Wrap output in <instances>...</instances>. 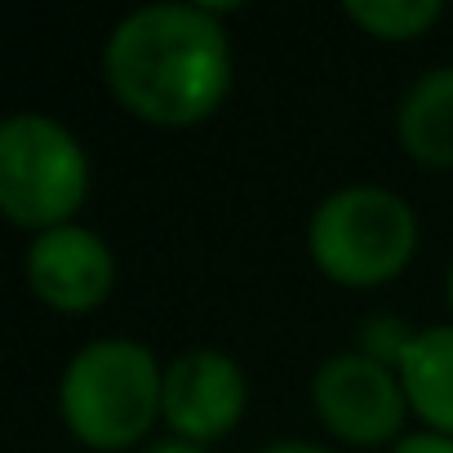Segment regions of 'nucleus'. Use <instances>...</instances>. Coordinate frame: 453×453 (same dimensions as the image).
<instances>
[{
    "label": "nucleus",
    "instance_id": "obj_1",
    "mask_svg": "<svg viewBox=\"0 0 453 453\" xmlns=\"http://www.w3.org/2000/svg\"><path fill=\"white\" fill-rule=\"evenodd\" d=\"M103 72L129 116L196 125L232 89V45L209 5H147L116 23Z\"/></svg>",
    "mask_w": 453,
    "mask_h": 453
},
{
    "label": "nucleus",
    "instance_id": "obj_2",
    "mask_svg": "<svg viewBox=\"0 0 453 453\" xmlns=\"http://www.w3.org/2000/svg\"><path fill=\"white\" fill-rule=\"evenodd\" d=\"M165 373L142 342L98 338L72 356L58 382V413L76 440L89 449L138 444L160 413Z\"/></svg>",
    "mask_w": 453,
    "mask_h": 453
},
{
    "label": "nucleus",
    "instance_id": "obj_3",
    "mask_svg": "<svg viewBox=\"0 0 453 453\" xmlns=\"http://www.w3.org/2000/svg\"><path fill=\"white\" fill-rule=\"evenodd\" d=\"M413 245L418 218L387 187H342L311 213L307 226L311 263L347 289L387 285L404 272Z\"/></svg>",
    "mask_w": 453,
    "mask_h": 453
},
{
    "label": "nucleus",
    "instance_id": "obj_4",
    "mask_svg": "<svg viewBox=\"0 0 453 453\" xmlns=\"http://www.w3.org/2000/svg\"><path fill=\"white\" fill-rule=\"evenodd\" d=\"M89 191V160L76 134L50 116L23 111L0 125V209L14 226L54 232Z\"/></svg>",
    "mask_w": 453,
    "mask_h": 453
},
{
    "label": "nucleus",
    "instance_id": "obj_5",
    "mask_svg": "<svg viewBox=\"0 0 453 453\" xmlns=\"http://www.w3.org/2000/svg\"><path fill=\"white\" fill-rule=\"evenodd\" d=\"M320 422L347 444H387L404 422V382L387 365L342 351L329 356L311 382Z\"/></svg>",
    "mask_w": 453,
    "mask_h": 453
},
{
    "label": "nucleus",
    "instance_id": "obj_6",
    "mask_svg": "<svg viewBox=\"0 0 453 453\" xmlns=\"http://www.w3.org/2000/svg\"><path fill=\"white\" fill-rule=\"evenodd\" d=\"M245 404H250L245 373L222 351L196 347V351H182L165 369L160 418L173 426V440L209 444V440L232 435L245 418Z\"/></svg>",
    "mask_w": 453,
    "mask_h": 453
},
{
    "label": "nucleus",
    "instance_id": "obj_7",
    "mask_svg": "<svg viewBox=\"0 0 453 453\" xmlns=\"http://www.w3.org/2000/svg\"><path fill=\"white\" fill-rule=\"evenodd\" d=\"M23 272L32 294L54 311H94L116 285V258L107 241L76 222L41 232L27 250Z\"/></svg>",
    "mask_w": 453,
    "mask_h": 453
},
{
    "label": "nucleus",
    "instance_id": "obj_8",
    "mask_svg": "<svg viewBox=\"0 0 453 453\" xmlns=\"http://www.w3.org/2000/svg\"><path fill=\"white\" fill-rule=\"evenodd\" d=\"M395 134L418 165L453 169V67H435L404 89Z\"/></svg>",
    "mask_w": 453,
    "mask_h": 453
},
{
    "label": "nucleus",
    "instance_id": "obj_9",
    "mask_svg": "<svg viewBox=\"0 0 453 453\" xmlns=\"http://www.w3.org/2000/svg\"><path fill=\"white\" fill-rule=\"evenodd\" d=\"M395 373L404 382L413 413L431 431L453 435V325L418 329V338L404 351Z\"/></svg>",
    "mask_w": 453,
    "mask_h": 453
},
{
    "label": "nucleus",
    "instance_id": "obj_10",
    "mask_svg": "<svg viewBox=\"0 0 453 453\" xmlns=\"http://www.w3.org/2000/svg\"><path fill=\"white\" fill-rule=\"evenodd\" d=\"M342 14L378 41H413L440 19V0H347Z\"/></svg>",
    "mask_w": 453,
    "mask_h": 453
},
{
    "label": "nucleus",
    "instance_id": "obj_11",
    "mask_svg": "<svg viewBox=\"0 0 453 453\" xmlns=\"http://www.w3.org/2000/svg\"><path fill=\"white\" fill-rule=\"evenodd\" d=\"M413 338H418V329H409L404 320H395V316H373L365 329H360V356H369V360H378V365H395L400 369V360H404V351L413 347Z\"/></svg>",
    "mask_w": 453,
    "mask_h": 453
},
{
    "label": "nucleus",
    "instance_id": "obj_12",
    "mask_svg": "<svg viewBox=\"0 0 453 453\" xmlns=\"http://www.w3.org/2000/svg\"><path fill=\"white\" fill-rule=\"evenodd\" d=\"M391 453H453V435L440 431H422V435H404Z\"/></svg>",
    "mask_w": 453,
    "mask_h": 453
},
{
    "label": "nucleus",
    "instance_id": "obj_13",
    "mask_svg": "<svg viewBox=\"0 0 453 453\" xmlns=\"http://www.w3.org/2000/svg\"><path fill=\"white\" fill-rule=\"evenodd\" d=\"M258 453H334V449H320V444H303V440H285V444H267Z\"/></svg>",
    "mask_w": 453,
    "mask_h": 453
},
{
    "label": "nucleus",
    "instance_id": "obj_14",
    "mask_svg": "<svg viewBox=\"0 0 453 453\" xmlns=\"http://www.w3.org/2000/svg\"><path fill=\"white\" fill-rule=\"evenodd\" d=\"M147 453H204L200 444H187V440H165V444H151Z\"/></svg>",
    "mask_w": 453,
    "mask_h": 453
},
{
    "label": "nucleus",
    "instance_id": "obj_15",
    "mask_svg": "<svg viewBox=\"0 0 453 453\" xmlns=\"http://www.w3.org/2000/svg\"><path fill=\"white\" fill-rule=\"evenodd\" d=\"M444 294H449V311H453V263H449V280H444Z\"/></svg>",
    "mask_w": 453,
    "mask_h": 453
}]
</instances>
